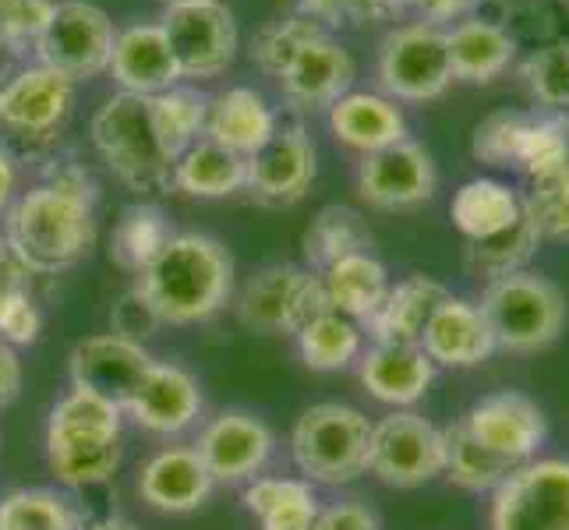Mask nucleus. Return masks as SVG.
I'll list each match as a JSON object with an SVG mask.
<instances>
[{"label":"nucleus","instance_id":"0eeeda50","mask_svg":"<svg viewBox=\"0 0 569 530\" xmlns=\"http://www.w3.org/2000/svg\"><path fill=\"white\" fill-rule=\"evenodd\" d=\"M233 316L259 337H298L319 319L326 304L322 277L305 262H269L254 269L241 290H233Z\"/></svg>","mask_w":569,"mask_h":530},{"label":"nucleus","instance_id":"9d476101","mask_svg":"<svg viewBox=\"0 0 569 530\" xmlns=\"http://www.w3.org/2000/svg\"><path fill=\"white\" fill-rule=\"evenodd\" d=\"M117 29L103 8L89 0H61L50 11V22L36 36L39 64L57 71L68 82H89L110 68Z\"/></svg>","mask_w":569,"mask_h":530},{"label":"nucleus","instance_id":"4d7b16f0","mask_svg":"<svg viewBox=\"0 0 569 530\" xmlns=\"http://www.w3.org/2000/svg\"><path fill=\"white\" fill-rule=\"evenodd\" d=\"M78 530H139L131 520H121V517H103V520H92V523H82Z\"/></svg>","mask_w":569,"mask_h":530},{"label":"nucleus","instance_id":"603ef678","mask_svg":"<svg viewBox=\"0 0 569 530\" xmlns=\"http://www.w3.org/2000/svg\"><path fill=\"white\" fill-rule=\"evenodd\" d=\"M22 392V358L11 343L0 340V410L11 407Z\"/></svg>","mask_w":569,"mask_h":530},{"label":"nucleus","instance_id":"864d4df0","mask_svg":"<svg viewBox=\"0 0 569 530\" xmlns=\"http://www.w3.org/2000/svg\"><path fill=\"white\" fill-rule=\"evenodd\" d=\"M32 277L14 262V254L8 251V244H4V238H0V298H4L8 290H14V287H22V283H29Z\"/></svg>","mask_w":569,"mask_h":530},{"label":"nucleus","instance_id":"bb28decb","mask_svg":"<svg viewBox=\"0 0 569 530\" xmlns=\"http://www.w3.org/2000/svg\"><path fill=\"white\" fill-rule=\"evenodd\" d=\"M277 113L266 103V96L251 86H233L209 100L206 134L202 139L223 146L238 156H248L269 142V134L277 131Z\"/></svg>","mask_w":569,"mask_h":530},{"label":"nucleus","instance_id":"6ab92c4d","mask_svg":"<svg viewBox=\"0 0 569 530\" xmlns=\"http://www.w3.org/2000/svg\"><path fill=\"white\" fill-rule=\"evenodd\" d=\"M202 410H206L202 382L181 364L156 361L139 392L124 407V418H131L134 428H142L146 436L170 439V436H184L188 428L199 424Z\"/></svg>","mask_w":569,"mask_h":530},{"label":"nucleus","instance_id":"ddd939ff","mask_svg":"<svg viewBox=\"0 0 569 530\" xmlns=\"http://www.w3.org/2000/svg\"><path fill=\"white\" fill-rule=\"evenodd\" d=\"M492 530H569V460H531L492 492Z\"/></svg>","mask_w":569,"mask_h":530},{"label":"nucleus","instance_id":"5701e85b","mask_svg":"<svg viewBox=\"0 0 569 530\" xmlns=\"http://www.w3.org/2000/svg\"><path fill=\"white\" fill-rule=\"evenodd\" d=\"M113 82L128 96H160L173 86H181V71L167 43L160 22H139L117 32L110 68Z\"/></svg>","mask_w":569,"mask_h":530},{"label":"nucleus","instance_id":"c9c22d12","mask_svg":"<svg viewBox=\"0 0 569 530\" xmlns=\"http://www.w3.org/2000/svg\"><path fill=\"white\" fill-rule=\"evenodd\" d=\"M298 353L305 368L311 371H343L350 364H358L365 350V329L340 316V311H322L319 319H311L298 337Z\"/></svg>","mask_w":569,"mask_h":530},{"label":"nucleus","instance_id":"f257e3e1","mask_svg":"<svg viewBox=\"0 0 569 530\" xmlns=\"http://www.w3.org/2000/svg\"><path fill=\"white\" fill-rule=\"evenodd\" d=\"M92 173L74 160H53L36 188L22 191L4 212V244L29 277H61L96 244Z\"/></svg>","mask_w":569,"mask_h":530},{"label":"nucleus","instance_id":"c756f323","mask_svg":"<svg viewBox=\"0 0 569 530\" xmlns=\"http://www.w3.org/2000/svg\"><path fill=\"white\" fill-rule=\"evenodd\" d=\"M244 177H248L244 156L216 146L209 139H199L188 152H181L178 160H173L170 184L173 191L188 194V199L216 202V199H230V194L244 191Z\"/></svg>","mask_w":569,"mask_h":530},{"label":"nucleus","instance_id":"2eb2a0df","mask_svg":"<svg viewBox=\"0 0 569 530\" xmlns=\"http://www.w3.org/2000/svg\"><path fill=\"white\" fill-rule=\"evenodd\" d=\"M358 194L368 209L379 212H410L421 209L436 199L439 188V170L431 152L415 142L403 139L397 146H386L379 152L361 156L358 163Z\"/></svg>","mask_w":569,"mask_h":530},{"label":"nucleus","instance_id":"bf43d9fd","mask_svg":"<svg viewBox=\"0 0 569 530\" xmlns=\"http://www.w3.org/2000/svg\"><path fill=\"white\" fill-rule=\"evenodd\" d=\"M163 4L170 8V4H188V0H163Z\"/></svg>","mask_w":569,"mask_h":530},{"label":"nucleus","instance_id":"c03bdc74","mask_svg":"<svg viewBox=\"0 0 569 530\" xmlns=\"http://www.w3.org/2000/svg\"><path fill=\"white\" fill-rule=\"evenodd\" d=\"M527 124H531V113H523V110L488 113L485 121L475 128V139H470V152H475V160L485 163V167H517Z\"/></svg>","mask_w":569,"mask_h":530},{"label":"nucleus","instance_id":"f03ea898","mask_svg":"<svg viewBox=\"0 0 569 530\" xmlns=\"http://www.w3.org/2000/svg\"><path fill=\"white\" fill-rule=\"evenodd\" d=\"M134 287L163 326H199L233 301V254L209 233H173Z\"/></svg>","mask_w":569,"mask_h":530},{"label":"nucleus","instance_id":"de8ad7c7","mask_svg":"<svg viewBox=\"0 0 569 530\" xmlns=\"http://www.w3.org/2000/svg\"><path fill=\"white\" fill-rule=\"evenodd\" d=\"M301 11L319 26H365L389 18V0H301Z\"/></svg>","mask_w":569,"mask_h":530},{"label":"nucleus","instance_id":"e433bc0d","mask_svg":"<svg viewBox=\"0 0 569 530\" xmlns=\"http://www.w3.org/2000/svg\"><path fill=\"white\" fill-rule=\"evenodd\" d=\"M442 436H446V470H442V478H449V484H457L460 492H470V496L496 492V488L517 470V463L488 453L485 446H478L475 439H470L460 418L449 428H442Z\"/></svg>","mask_w":569,"mask_h":530},{"label":"nucleus","instance_id":"a211bd4d","mask_svg":"<svg viewBox=\"0 0 569 530\" xmlns=\"http://www.w3.org/2000/svg\"><path fill=\"white\" fill-rule=\"evenodd\" d=\"M194 453L202 457L216 484H248L277 453L272 428L248 410H223L202 424Z\"/></svg>","mask_w":569,"mask_h":530},{"label":"nucleus","instance_id":"7ed1b4c3","mask_svg":"<svg viewBox=\"0 0 569 530\" xmlns=\"http://www.w3.org/2000/svg\"><path fill=\"white\" fill-rule=\"evenodd\" d=\"M124 460V410L68 389L47 418V463L64 488L107 484Z\"/></svg>","mask_w":569,"mask_h":530},{"label":"nucleus","instance_id":"aec40b11","mask_svg":"<svg viewBox=\"0 0 569 530\" xmlns=\"http://www.w3.org/2000/svg\"><path fill=\"white\" fill-rule=\"evenodd\" d=\"M355 57L343 43H337L329 32H322L319 39L293 57L290 68L280 74V96L290 110L298 113H316V110H329L340 96L350 92L355 86Z\"/></svg>","mask_w":569,"mask_h":530},{"label":"nucleus","instance_id":"cd10ccee","mask_svg":"<svg viewBox=\"0 0 569 530\" xmlns=\"http://www.w3.org/2000/svg\"><path fill=\"white\" fill-rule=\"evenodd\" d=\"M449 43V68H453V82L467 86H488L499 74L509 71L517 61V39L502 26L488 22V18H467V22L446 29Z\"/></svg>","mask_w":569,"mask_h":530},{"label":"nucleus","instance_id":"4c0bfd02","mask_svg":"<svg viewBox=\"0 0 569 530\" xmlns=\"http://www.w3.org/2000/svg\"><path fill=\"white\" fill-rule=\"evenodd\" d=\"M209 100L212 96H206L194 86H173L160 96H149L152 124H156V131H160V142L173 160H178L181 152H188L206 134Z\"/></svg>","mask_w":569,"mask_h":530},{"label":"nucleus","instance_id":"39448f33","mask_svg":"<svg viewBox=\"0 0 569 530\" xmlns=\"http://www.w3.org/2000/svg\"><path fill=\"white\" fill-rule=\"evenodd\" d=\"M481 316L502 353H538L548 350L569 322L566 293L556 280L541 272H513L481 290Z\"/></svg>","mask_w":569,"mask_h":530},{"label":"nucleus","instance_id":"9b49d317","mask_svg":"<svg viewBox=\"0 0 569 530\" xmlns=\"http://www.w3.org/2000/svg\"><path fill=\"white\" fill-rule=\"evenodd\" d=\"M379 86L389 100L428 103L453 86L446 29L410 22L392 29L379 47Z\"/></svg>","mask_w":569,"mask_h":530},{"label":"nucleus","instance_id":"5fc2aeb1","mask_svg":"<svg viewBox=\"0 0 569 530\" xmlns=\"http://www.w3.org/2000/svg\"><path fill=\"white\" fill-rule=\"evenodd\" d=\"M18 199V170H14V156H8L0 149V216L11 209V202Z\"/></svg>","mask_w":569,"mask_h":530},{"label":"nucleus","instance_id":"b1692460","mask_svg":"<svg viewBox=\"0 0 569 530\" xmlns=\"http://www.w3.org/2000/svg\"><path fill=\"white\" fill-rule=\"evenodd\" d=\"M436 368H453L467 371L478 368L496 353V337L488 329L478 301L467 298H449L436 308V316L428 319L421 343H418Z\"/></svg>","mask_w":569,"mask_h":530},{"label":"nucleus","instance_id":"c85d7f7f","mask_svg":"<svg viewBox=\"0 0 569 530\" xmlns=\"http://www.w3.org/2000/svg\"><path fill=\"white\" fill-rule=\"evenodd\" d=\"M319 277L326 290V304L340 311V316L355 319L358 326L376 316L389 293V269L376 259V251L347 254V259L332 262Z\"/></svg>","mask_w":569,"mask_h":530},{"label":"nucleus","instance_id":"13d9d810","mask_svg":"<svg viewBox=\"0 0 569 530\" xmlns=\"http://www.w3.org/2000/svg\"><path fill=\"white\" fill-rule=\"evenodd\" d=\"M421 0H389V11L397 14V11H403V8H418Z\"/></svg>","mask_w":569,"mask_h":530},{"label":"nucleus","instance_id":"79ce46f5","mask_svg":"<svg viewBox=\"0 0 569 530\" xmlns=\"http://www.w3.org/2000/svg\"><path fill=\"white\" fill-rule=\"evenodd\" d=\"M523 212L541 230V241L569 244V160L531 181V191L520 194Z\"/></svg>","mask_w":569,"mask_h":530},{"label":"nucleus","instance_id":"f8f14e48","mask_svg":"<svg viewBox=\"0 0 569 530\" xmlns=\"http://www.w3.org/2000/svg\"><path fill=\"white\" fill-rule=\"evenodd\" d=\"M181 78H216L238 57V22L223 0L170 4L160 18Z\"/></svg>","mask_w":569,"mask_h":530},{"label":"nucleus","instance_id":"423d86ee","mask_svg":"<svg viewBox=\"0 0 569 530\" xmlns=\"http://www.w3.org/2000/svg\"><path fill=\"white\" fill-rule=\"evenodd\" d=\"M371 421L365 410L326 400L301 410L290 431V460L308 484L340 488L365 474Z\"/></svg>","mask_w":569,"mask_h":530},{"label":"nucleus","instance_id":"72a5a7b5","mask_svg":"<svg viewBox=\"0 0 569 530\" xmlns=\"http://www.w3.org/2000/svg\"><path fill=\"white\" fill-rule=\"evenodd\" d=\"M173 238V227L167 220V212L156 202H134L121 212V220L113 223L110 233V262L128 272V277H139L152 266V259L167 248Z\"/></svg>","mask_w":569,"mask_h":530},{"label":"nucleus","instance_id":"4468645a","mask_svg":"<svg viewBox=\"0 0 569 530\" xmlns=\"http://www.w3.org/2000/svg\"><path fill=\"white\" fill-rule=\"evenodd\" d=\"M319 156L316 142L305 124H277L262 149L248 156V177L244 191L251 202L266 209H290L298 206L316 184Z\"/></svg>","mask_w":569,"mask_h":530},{"label":"nucleus","instance_id":"393cba45","mask_svg":"<svg viewBox=\"0 0 569 530\" xmlns=\"http://www.w3.org/2000/svg\"><path fill=\"white\" fill-rule=\"evenodd\" d=\"M329 128L337 142L361 156L407 139V117L397 100L379 92H347L329 107Z\"/></svg>","mask_w":569,"mask_h":530},{"label":"nucleus","instance_id":"ea45409f","mask_svg":"<svg viewBox=\"0 0 569 530\" xmlns=\"http://www.w3.org/2000/svg\"><path fill=\"white\" fill-rule=\"evenodd\" d=\"M82 517L53 488H14L0 499V530H78Z\"/></svg>","mask_w":569,"mask_h":530},{"label":"nucleus","instance_id":"4be33fe9","mask_svg":"<svg viewBox=\"0 0 569 530\" xmlns=\"http://www.w3.org/2000/svg\"><path fill=\"white\" fill-rule=\"evenodd\" d=\"M436 364L418 343H371L358 358V379L371 400L392 410H410L428 397Z\"/></svg>","mask_w":569,"mask_h":530},{"label":"nucleus","instance_id":"412c9836","mask_svg":"<svg viewBox=\"0 0 569 530\" xmlns=\"http://www.w3.org/2000/svg\"><path fill=\"white\" fill-rule=\"evenodd\" d=\"M212 488L216 481L206 470L202 457L194 453V446H167L160 453H152L139 467V481H134L139 499L152 513L163 517H184L202 509Z\"/></svg>","mask_w":569,"mask_h":530},{"label":"nucleus","instance_id":"8fccbe9b","mask_svg":"<svg viewBox=\"0 0 569 530\" xmlns=\"http://www.w3.org/2000/svg\"><path fill=\"white\" fill-rule=\"evenodd\" d=\"M50 11H53V0H22V4H18L14 47L36 43V36L43 32V26L50 22Z\"/></svg>","mask_w":569,"mask_h":530},{"label":"nucleus","instance_id":"6e6d98bb","mask_svg":"<svg viewBox=\"0 0 569 530\" xmlns=\"http://www.w3.org/2000/svg\"><path fill=\"white\" fill-rule=\"evenodd\" d=\"M18 4H22V0H0V47H14Z\"/></svg>","mask_w":569,"mask_h":530},{"label":"nucleus","instance_id":"37998d69","mask_svg":"<svg viewBox=\"0 0 569 530\" xmlns=\"http://www.w3.org/2000/svg\"><path fill=\"white\" fill-rule=\"evenodd\" d=\"M566 160H569V113L531 117L520 142L517 167L535 181V177L559 170Z\"/></svg>","mask_w":569,"mask_h":530},{"label":"nucleus","instance_id":"a19ab883","mask_svg":"<svg viewBox=\"0 0 569 530\" xmlns=\"http://www.w3.org/2000/svg\"><path fill=\"white\" fill-rule=\"evenodd\" d=\"M523 86L548 113H569V43H548L520 64Z\"/></svg>","mask_w":569,"mask_h":530},{"label":"nucleus","instance_id":"2f4dec72","mask_svg":"<svg viewBox=\"0 0 569 530\" xmlns=\"http://www.w3.org/2000/svg\"><path fill=\"white\" fill-rule=\"evenodd\" d=\"M520 212L523 199L496 177H475V181L460 184L453 202H449V220L467 241L496 238L520 220Z\"/></svg>","mask_w":569,"mask_h":530},{"label":"nucleus","instance_id":"7c9ffc66","mask_svg":"<svg viewBox=\"0 0 569 530\" xmlns=\"http://www.w3.org/2000/svg\"><path fill=\"white\" fill-rule=\"evenodd\" d=\"M241 502L259 520V530H311L319 517V496L305 478L259 474L244 484Z\"/></svg>","mask_w":569,"mask_h":530},{"label":"nucleus","instance_id":"dca6fc26","mask_svg":"<svg viewBox=\"0 0 569 530\" xmlns=\"http://www.w3.org/2000/svg\"><path fill=\"white\" fill-rule=\"evenodd\" d=\"M467 436L478 446H485L488 453H496L509 463H531L538 460L541 446L548 439V418L520 389H499L488 397L475 400L467 407V414L460 418Z\"/></svg>","mask_w":569,"mask_h":530},{"label":"nucleus","instance_id":"3c124183","mask_svg":"<svg viewBox=\"0 0 569 530\" xmlns=\"http://www.w3.org/2000/svg\"><path fill=\"white\" fill-rule=\"evenodd\" d=\"M475 8L478 0H421L418 11H421V22L428 26H446V22H467V18H475Z\"/></svg>","mask_w":569,"mask_h":530},{"label":"nucleus","instance_id":"49530a36","mask_svg":"<svg viewBox=\"0 0 569 530\" xmlns=\"http://www.w3.org/2000/svg\"><path fill=\"white\" fill-rule=\"evenodd\" d=\"M156 329H163V322L156 319V311L142 298V290L131 283L110 311V332H117V337H124V340H134V343H146L149 337H156Z\"/></svg>","mask_w":569,"mask_h":530},{"label":"nucleus","instance_id":"a18cd8bd","mask_svg":"<svg viewBox=\"0 0 569 530\" xmlns=\"http://www.w3.org/2000/svg\"><path fill=\"white\" fill-rule=\"evenodd\" d=\"M43 332V316H39L36 298H32V283H22L8 290L0 298V340L18 347H32Z\"/></svg>","mask_w":569,"mask_h":530},{"label":"nucleus","instance_id":"473e14b6","mask_svg":"<svg viewBox=\"0 0 569 530\" xmlns=\"http://www.w3.org/2000/svg\"><path fill=\"white\" fill-rule=\"evenodd\" d=\"M376 248V233H371L365 212L355 206H326L316 212L301 233V254L305 266L326 272L332 262L347 259V254H361Z\"/></svg>","mask_w":569,"mask_h":530},{"label":"nucleus","instance_id":"1a4fd4ad","mask_svg":"<svg viewBox=\"0 0 569 530\" xmlns=\"http://www.w3.org/2000/svg\"><path fill=\"white\" fill-rule=\"evenodd\" d=\"M446 470V436L439 424L418 410H389L382 421H371L368 467L365 474L389 488H425Z\"/></svg>","mask_w":569,"mask_h":530},{"label":"nucleus","instance_id":"58836bf2","mask_svg":"<svg viewBox=\"0 0 569 530\" xmlns=\"http://www.w3.org/2000/svg\"><path fill=\"white\" fill-rule=\"evenodd\" d=\"M322 32H326V26H319L316 18L305 14L301 8L272 18V22H266L251 36V47H248L251 64L269 78H280L290 68L293 57H298L311 39H319Z\"/></svg>","mask_w":569,"mask_h":530},{"label":"nucleus","instance_id":"6e6552de","mask_svg":"<svg viewBox=\"0 0 569 530\" xmlns=\"http://www.w3.org/2000/svg\"><path fill=\"white\" fill-rule=\"evenodd\" d=\"M74 110V82L36 64L0 86V149L8 156L47 152Z\"/></svg>","mask_w":569,"mask_h":530},{"label":"nucleus","instance_id":"09e8293b","mask_svg":"<svg viewBox=\"0 0 569 530\" xmlns=\"http://www.w3.org/2000/svg\"><path fill=\"white\" fill-rule=\"evenodd\" d=\"M311 530H382L379 513L361 499H340L319 509Z\"/></svg>","mask_w":569,"mask_h":530},{"label":"nucleus","instance_id":"f704fd0d","mask_svg":"<svg viewBox=\"0 0 569 530\" xmlns=\"http://www.w3.org/2000/svg\"><path fill=\"white\" fill-rule=\"evenodd\" d=\"M541 230L535 227V220L527 212H520V220L496 233L488 241H467L463 251V266L475 280L481 283H496L502 277H513V272H523L535 262V254L541 251Z\"/></svg>","mask_w":569,"mask_h":530},{"label":"nucleus","instance_id":"20e7f679","mask_svg":"<svg viewBox=\"0 0 569 530\" xmlns=\"http://www.w3.org/2000/svg\"><path fill=\"white\" fill-rule=\"evenodd\" d=\"M89 139L103 167L113 173V181H121L128 191L142 194V199L173 191V156L160 142L146 96H110L92 113Z\"/></svg>","mask_w":569,"mask_h":530},{"label":"nucleus","instance_id":"a878e982","mask_svg":"<svg viewBox=\"0 0 569 530\" xmlns=\"http://www.w3.org/2000/svg\"><path fill=\"white\" fill-rule=\"evenodd\" d=\"M449 298V287L431 277H407L400 283H389L386 301L361 329L371 343H421V332L436 308Z\"/></svg>","mask_w":569,"mask_h":530},{"label":"nucleus","instance_id":"f3484780","mask_svg":"<svg viewBox=\"0 0 569 530\" xmlns=\"http://www.w3.org/2000/svg\"><path fill=\"white\" fill-rule=\"evenodd\" d=\"M152 364L156 358L146 350V343L124 340L117 332H96V337H86L71 347L68 379L71 389L96 392V397L124 410Z\"/></svg>","mask_w":569,"mask_h":530}]
</instances>
